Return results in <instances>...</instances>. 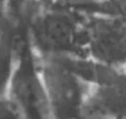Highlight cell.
<instances>
[{"label":"cell","mask_w":126,"mask_h":119,"mask_svg":"<svg viewBox=\"0 0 126 119\" xmlns=\"http://www.w3.org/2000/svg\"><path fill=\"white\" fill-rule=\"evenodd\" d=\"M91 76L76 119H126V74L88 61Z\"/></svg>","instance_id":"1"},{"label":"cell","mask_w":126,"mask_h":119,"mask_svg":"<svg viewBox=\"0 0 126 119\" xmlns=\"http://www.w3.org/2000/svg\"><path fill=\"white\" fill-rule=\"evenodd\" d=\"M126 74V23L114 15L99 14L83 19L80 60Z\"/></svg>","instance_id":"2"},{"label":"cell","mask_w":126,"mask_h":119,"mask_svg":"<svg viewBox=\"0 0 126 119\" xmlns=\"http://www.w3.org/2000/svg\"><path fill=\"white\" fill-rule=\"evenodd\" d=\"M44 69L47 100L54 119H76L85 80L64 57H47Z\"/></svg>","instance_id":"3"},{"label":"cell","mask_w":126,"mask_h":119,"mask_svg":"<svg viewBox=\"0 0 126 119\" xmlns=\"http://www.w3.org/2000/svg\"><path fill=\"white\" fill-rule=\"evenodd\" d=\"M81 32L83 19L63 10L47 11L34 23V37L47 57H80Z\"/></svg>","instance_id":"4"},{"label":"cell","mask_w":126,"mask_h":119,"mask_svg":"<svg viewBox=\"0 0 126 119\" xmlns=\"http://www.w3.org/2000/svg\"><path fill=\"white\" fill-rule=\"evenodd\" d=\"M47 4L50 5H61L63 7H68V5H72V7H77V5H96L99 3H103L106 0H45Z\"/></svg>","instance_id":"5"}]
</instances>
